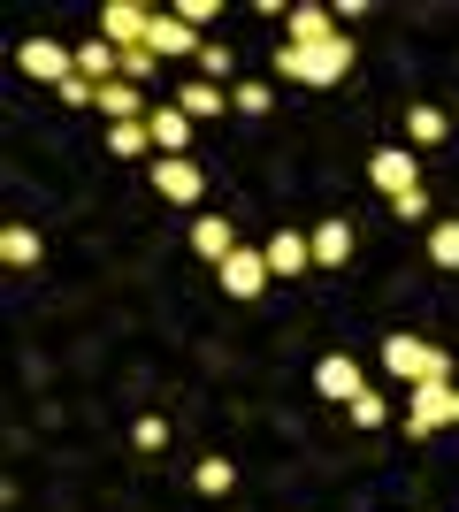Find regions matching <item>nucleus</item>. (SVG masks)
Returning a JSON list of instances; mask_svg holds the SVG:
<instances>
[{
	"mask_svg": "<svg viewBox=\"0 0 459 512\" xmlns=\"http://www.w3.org/2000/svg\"><path fill=\"white\" fill-rule=\"evenodd\" d=\"M352 69V39H322V46H276V77H291V85H337Z\"/></svg>",
	"mask_w": 459,
	"mask_h": 512,
	"instance_id": "f257e3e1",
	"label": "nucleus"
},
{
	"mask_svg": "<svg viewBox=\"0 0 459 512\" xmlns=\"http://www.w3.org/2000/svg\"><path fill=\"white\" fill-rule=\"evenodd\" d=\"M383 367H391L398 383H452V360H444V352H429V344L421 337H406V329H398V337H383Z\"/></svg>",
	"mask_w": 459,
	"mask_h": 512,
	"instance_id": "f03ea898",
	"label": "nucleus"
},
{
	"mask_svg": "<svg viewBox=\"0 0 459 512\" xmlns=\"http://www.w3.org/2000/svg\"><path fill=\"white\" fill-rule=\"evenodd\" d=\"M437 421H459V390L452 383H421L414 390V406H406V436H437Z\"/></svg>",
	"mask_w": 459,
	"mask_h": 512,
	"instance_id": "7ed1b4c3",
	"label": "nucleus"
},
{
	"mask_svg": "<svg viewBox=\"0 0 459 512\" xmlns=\"http://www.w3.org/2000/svg\"><path fill=\"white\" fill-rule=\"evenodd\" d=\"M16 69H23V77H39V85H54V92H62L69 77H77V54H62L54 39H23V46H16Z\"/></svg>",
	"mask_w": 459,
	"mask_h": 512,
	"instance_id": "20e7f679",
	"label": "nucleus"
},
{
	"mask_svg": "<svg viewBox=\"0 0 459 512\" xmlns=\"http://www.w3.org/2000/svg\"><path fill=\"white\" fill-rule=\"evenodd\" d=\"M268 283H276L268 276V253H253V245H238V253L222 260V291H230V299H261Z\"/></svg>",
	"mask_w": 459,
	"mask_h": 512,
	"instance_id": "39448f33",
	"label": "nucleus"
},
{
	"mask_svg": "<svg viewBox=\"0 0 459 512\" xmlns=\"http://www.w3.org/2000/svg\"><path fill=\"white\" fill-rule=\"evenodd\" d=\"M368 176L383 184V199H406V192H421V169H414V153H406V146H383V153H368Z\"/></svg>",
	"mask_w": 459,
	"mask_h": 512,
	"instance_id": "423d86ee",
	"label": "nucleus"
},
{
	"mask_svg": "<svg viewBox=\"0 0 459 512\" xmlns=\"http://www.w3.org/2000/svg\"><path fill=\"white\" fill-rule=\"evenodd\" d=\"M153 192L169 199V207H192L207 192V176H199V161H153Z\"/></svg>",
	"mask_w": 459,
	"mask_h": 512,
	"instance_id": "0eeeda50",
	"label": "nucleus"
},
{
	"mask_svg": "<svg viewBox=\"0 0 459 512\" xmlns=\"http://www.w3.org/2000/svg\"><path fill=\"white\" fill-rule=\"evenodd\" d=\"M153 16H161V8H138V0H115L108 16H100V31H108V46H146Z\"/></svg>",
	"mask_w": 459,
	"mask_h": 512,
	"instance_id": "6e6552de",
	"label": "nucleus"
},
{
	"mask_svg": "<svg viewBox=\"0 0 459 512\" xmlns=\"http://www.w3.org/2000/svg\"><path fill=\"white\" fill-rule=\"evenodd\" d=\"M192 253L222 268V260L238 253V222H230V214H199V222H192Z\"/></svg>",
	"mask_w": 459,
	"mask_h": 512,
	"instance_id": "1a4fd4ad",
	"label": "nucleus"
},
{
	"mask_svg": "<svg viewBox=\"0 0 459 512\" xmlns=\"http://www.w3.org/2000/svg\"><path fill=\"white\" fill-rule=\"evenodd\" d=\"M268 253V276H306V268H314V237H299V230H276L261 245Z\"/></svg>",
	"mask_w": 459,
	"mask_h": 512,
	"instance_id": "9d476101",
	"label": "nucleus"
},
{
	"mask_svg": "<svg viewBox=\"0 0 459 512\" xmlns=\"http://www.w3.org/2000/svg\"><path fill=\"white\" fill-rule=\"evenodd\" d=\"M146 130H153V146H161V161H184V146H192V115L184 107H153Z\"/></svg>",
	"mask_w": 459,
	"mask_h": 512,
	"instance_id": "9b49d317",
	"label": "nucleus"
},
{
	"mask_svg": "<svg viewBox=\"0 0 459 512\" xmlns=\"http://www.w3.org/2000/svg\"><path fill=\"white\" fill-rule=\"evenodd\" d=\"M146 46H153V54H161V62H176V54H192V62H199V54H207V46L192 39V23H184V16H153Z\"/></svg>",
	"mask_w": 459,
	"mask_h": 512,
	"instance_id": "f8f14e48",
	"label": "nucleus"
},
{
	"mask_svg": "<svg viewBox=\"0 0 459 512\" xmlns=\"http://www.w3.org/2000/svg\"><path fill=\"white\" fill-rule=\"evenodd\" d=\"M314 390H322V398H337V406H352V398H360L368 383H360V367H352L345 352H329V360L314 367Z\"/></svg>",
	"mask_w": 459,
	"mask_h": 512,
	"instance_id": "ddd939ff",
	"label": "nucleus"
},
{
	"mask_svg": "<svg viewBox=\"0 0 459 512\" xmlns=\"http://www.w3.org/2000/svg\"><path fill=\"white\" fill-rule=\"evenodd\" d=\"M176 107H184L192 123H207V115H230V92L207 85V77H192V85H176Z\"/></svg>",
	"mask_w": 459,
	"mask_h": 512,
	"instance_id": "4468645a",
	"label": "nucleus"
},
{
	"mask_svg": "<svg viewBox=\"0 0 459 512\" xmlns=\"http://www.w3.org/2000/svg\"><path fill=\"white\" fill-rule=\"evenodd\" d=\"M444 130H452V115H444V107H429V100L406 107V138H414V146H444Z\"/></svg>",
	"mask_w": 459,
	"mask_h": 512,
	"instance_id": "2eb2a0df",
	"label": "nucleus"
},
{
	"mask_svg": "<svg viewBox=\"0 0 459 512\" xmlns=\"http://www.w3.org/2000/svg\"><path fill=\"white\" fill-rule=\"evenodd\" d=\"M100 107H108L115 123H146V92H138L131 77H115V85H100Z\"/></svg>",
	"mask_w": 459,
	"mask_h": 512,
	"instance_id": "dca6fc26",
	"label": "nucleus"
},
{
	"mask_svg": "<svg viewBox=\"0 0 459 512\" xmlns=\"http://www.w3.org/2000/svg\"><path fill=\"white\" fill-rule=\"evenodd\" d=\"M352 260V222H322L314 230V268H345Z\"/></svg>",
	"mask_w": 459,
	"mask_h": 512,
	"instance_id": "f3484780",
	"label": "nucleus"
},
{
	"mask_svg": "<svg viewBox=\"0 0 459 512\" xmlns=\"http://www.w3.org/2000/svg\"><path fill=\"white\" fill-rule=\"evenodd\" d=\"M192 490L199 497H230V490H238V467H230V459H199V467H192Z\"/></svg>",
	"mask_w": 459,
	"mask_h": 512,
	"instance_id": "a211bd4d",
	"label": "nucleus"
},
{
	"mask_svg": "<svg viewBox=\"0 0 459 512\" xmlns=\"http://www.w3.org/2000/svg\"><path fill=\"white\" fill-rule=\"evenodd\" d=\"M329 8H291V46H322V39H337V31H329Z\"/></svg>",
	"mask_w": 459,
	"mask_h": 512,
	"instance_id": "6ab92c4d",
	"label": "nucleus"
},
{
	"mask_svg": "<svg viewBox=\"0 0 459 512\" xmlns=\"http://www.w3.org/2000/svg\"><path fill=\"white\" fill-rule=\"evenodd\" d=\"M0 253H8V268H31V260H39V230H23V222H16V230L0 237Z\"/></svg>",
	"mask_w": 459,
	"mask_h": 512,
	"instance_id": "aec40b11",
	"label": "nucleus"
},
{
	"mask_svg": "<svg viewBox=\"0 0 459 512\" xmlns=\"http://www.w3.org/2000/svg\"><path fill=\"white\" fill-rule=\"evenodd\" d=\"M108 146L123 153V161H138V153L153 146V130H146V123H115V130H108Z\"/></svg>",
	"mask_w": 459,
	"mask_h": 512,
	"instance_id": "412c9836",
	"label": "nucleus"
},
{
	"mask_svg": "<svg viewBox=\"0 0 459 512\" xmlns=\"http://www.w3.org/2000/svg\"><path fill=\"white\" fill-rule=\"evenodd\" d=\"M429 260H437V268H459V222H437V230H429Z\"/></svg>",
	"mask_w": 459,
	"mask_h": 512,
	"instance_id": "4be33fe9",
	"label": "nucleus"
},
{
	"mask_svg": "<svg viewBox=\"0 0 459 512\" xmlns=\"http://www.w3.org/2000/svg\"><path fill=\"white\" fill-rule=\"evenodd\" d=\"M230 69H238V54H230L222 39H207V54H199V77H207V85H222Z\"/></svg>",
	"mask_w": 459,
	"mask_h": 512,
	"instance_id": "5701e85b",
	"label": "nucleus"
},
{
	"mask_svg": "<svg viewBox=\"0 0 459 512\" xmlns=\"http://www.w3.org/2000/svg\"><path fill=\"white\" fill-rule=\"evenodd\" d=\"M352 428H383V421H391V406H383V398H375V390H360V398H352Z\"/></svg>",
	"mask_w": 459,
	"mask_h": 512,
	"instance_id": "b1692460",
	"label": "nucleus"
},
{
	"mask_svg": "<svg viewBox=\"0 0 459 512\" xmlns=\"http://www.w3.org/2000/svg\"><path fill=\"white\" fill-rule=\"evenodd\" d=\"M230 107H238V115H268L276 92H268V85H238V92H230Z\"/></svg>",
	"mask_w": 459,
	"mask_h": 512,
	"instance_id": "393cba45",
	"label": "nucleus"
},
{
	"mask_svg": "<svg viewBox=\"0 0 459 512\" xmlns=\"http://www.w3.org/2000/svg\"><path fill=\"white\" fill-rule=\"evenodd\" d=\"M131 436H138V451H161V444H169V421H161V413H146Z\"/></svg>",
	"mask_w": 459,
	"mask_h": 512,
	"instance_id": "a878e982",
	"label": "nucleus"
},
{
	"mask_svg": "<svg viewBox=\"0 0 459 512\" xmlns=\"http://www.w3.org/2000/svg\"><path fill=\"white\" fill-rule=\"evenodd\" d=\"M391 214H398V222H421V214H429V192H406V199H391Z\"/></svg>",
	"mask_w": 459,
	"mask_h": 512,
	"instance_id": "bb28decb",
	"label": "nucleus"
}]
</instances>
